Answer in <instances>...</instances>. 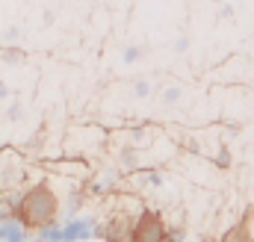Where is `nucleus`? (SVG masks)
Returning a JSON list of instances; mask_svg holds the SVG:
<instances>
[{"mask_svg": "<svg viewBox=\"0 0 254 242\" xmlns=\"http://www.w3.org/2000/svg\"><path fill=\"white\" fill-rule=\"evenodd\" d=\"M60 216V195L48 186V183H33L15 204V222L24 231H45L51 225H57Z\"/></svg>", "mask_w": 254, "mask_h": 242, "instance_id": "1", "label": "nucleus"}, {"mask_svg": "<svg viewBox=\"0 0 254 242\" xmlns=\"http://www.w3.org/2000/svg\"><path fill=\"white\" fill-rule=\"evenodd\" d=\"M181 234L169 231L166 219L157 210H142L133 219V231H130V242H178Z\"/></svg>", "mask_w": 254, "mask_h": 242, "instance_id": "2", "label": "nucleus"}, {"mask_svg": "<svg viewBox=\"0 0 254 242\" xmlns=\"http://www.w3.org/2000/svg\"><path fill=\"white\" fill-rule=\"evenodd\" d=\"M219 242H252V234H249V219H240L237 225H231L225 234H222V240Z\"/></svg>", "mask_w": 254, "mask_h": 242, "instance_id": "3", "label": "nucleus"}, {"mask_svg": "<svg viewBox=\"0 0 254 242\" xmlns=\"http://www.w3.org/2000/svg\"><path fill=\"white\" fill-rule=\"evenodd\" d=\"M133 92H136V98H148L151 95V83L148 80H136L133 83Z\"/></svg>", "mask_w": 254, "mask_h": 242, "instance_id": "4", "label": "nucleus"}, {"mask_svg": "<svg viewBox=\"0 0 254 242\" xmlns=\"http://www.w3.org/2000/svg\"><path fill=\"white\" fill-rule=\"evenodd\" d=\"M178 101H181V89H178V86L163 92V104H178Z\"/></svg>", "mask_w": 254, "mask_h": 242, "instance_id": "5", "label": "nucleus"}, {"mask_svg": "<svg viewBox=\"0 0 254 242\" xmlns=\"http://www.w3.org/2000/svg\"><path fill=\"white\" fill-rule=\"evenodd\" d=\"M142 57V48L139 45H133V48H125V62H136Z\"/></svg>", "mask_w": 254, "mask_h": 242, "instance_id": "6", "label": "nucleus"}]
</instances>
